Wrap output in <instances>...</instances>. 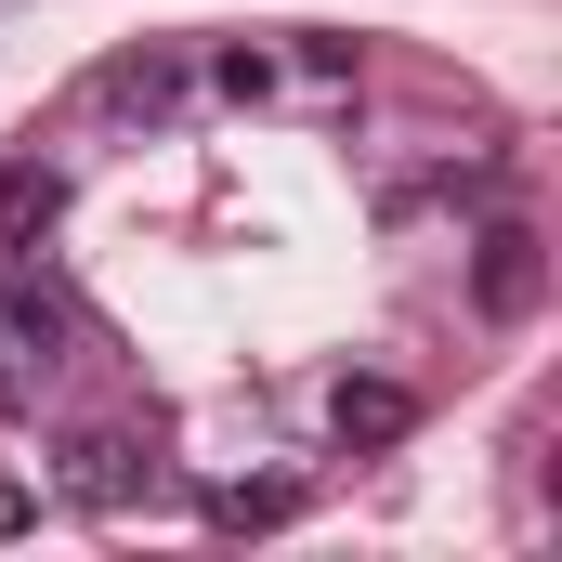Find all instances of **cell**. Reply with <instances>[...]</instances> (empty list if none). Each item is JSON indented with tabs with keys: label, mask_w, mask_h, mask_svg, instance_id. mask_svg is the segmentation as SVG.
<instances>
[{
	"label": "cell",
	"mask_w": 562,
	"mask_h": 562,
	"mask_svg": "<svg viewBox=\"0 0 562 562\" xmlns=\"http://www.w3.org/2000/svg\"><path fill=\"white\" fill-rule=\"evenodd\" d=\"M53 367H66V301L26 288V276H0V419H26Z\"/></svg>",
	"instance_id": "6da1fadb"
},
{
	"label": "cell",
	"mask_w": 562,
	"mask_h": 562,
	"mask_svg": "<svg viewBox=\"0 0 562 562\" xmlns=\"http://www.w3.org/2000/svg\"><path fill=\"white\" fill-rule=\"evenodd\" d=\"M471 288H484V314H497V327H524V314H537V288H550L537 236H524V223H484V262H471Z\"/></svg>",
	"instance_id": "7a4b0ae2"
},
{
	"label": "cell",
	"mask_w": 562,
	"mask_h": 562,
	"mask_svg": "<svg viewBox=\"0 0 562 562\" xmlns=\"http://www.w3.org/2000/svg\"><path fill=\"white\" fill-rule=\"evenodd\" d=\"M327 431H340V445H406V431H419V393H406V380H340V393H327Z\"/></svg>",
	"instance_id": "3957f363"
},
{
	"label": "cell",
	"mask_w": 562,
	"mask_h": 562,
	"mask_svg": "<svg viewBox=\"0 0 562 562\" xmlns=\"http://www.w3.org/2000/svg\"><path fill=\"white\" fill-rule=\"evenodd\" d=\"M53 210H66V170H53V157H13V170H0V249H26Z\"/></svg>",
	"instance_id": "277c9868"
},
{
	"label": "cell",
	"mask_w": 562,
	"mask_h": 562,
	"mask_svg": "<svg viewBox=\"0 0 562 562\" xmlns=\"http://www.w3.org/2000/svg\"><path fill=\"white\" fill-rule=\"evenodd\" d=\"M92 92H105V105H144V119H157V105L183 92V53H157V40H144V53H119V66H105Z\"/></svg>",
	"instance_id": "5b68a950"
},
{
	"label": "cell",
	"mask_w": 562,
	"mask_h": 562,
	"mask_svg": "<svg viewBox=\"0 0 562 562\" xmlns=\"http://www.w3.org/2000/svg\"><path fill=\"white\" fill-rule=\"evenodd\" d=\"M66 484H79V497H92V510H119V497H132V445H119V431H92V445H79V471H66Z\"/></svg>",
	"instance_id": "8992f818"
},
{
	"label": "cell",
	"mask_w": 562,
	"mask_h": 562,
	"mask_svg": "<svg viewBox=\"0 0 562 562\" xmlns=\"http://www.w3.org/2000/svg\"><path fill=\"white\" fill-rule=\"evenodd\" d=\"M210 510H223L236 537H262V524H288V510H301V484H223Z\"/></svg>",
	"instance_id": "52a82bcc"
}]
</instances>
